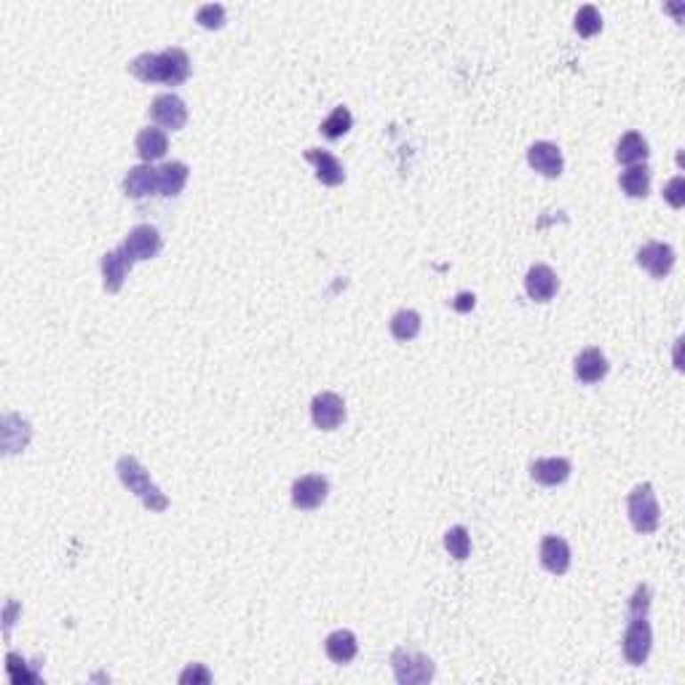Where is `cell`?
Instances as JSON below:
<instances>
[{
  "mask_svg": "<svg viewBox=\"0 0 685 685\" xmlns=\"http://www.w3.org/2000/svg\"><path fill=\"white\" fill-rule=\"evenodd\" d=\"M650 610V589L640 584L629 600V626L624 632V656L632 666H642L653 648V629L648 621Z\"/></svg>",
  "mask_w": 685,
  "mask_h": 685,
  "instance_id": "1",
  "label": "cell"
},
{
  "mask_svg": "<svg viewBox=\"0 0 685 685\" xmlns=\"http://www.w3.org/2000/svg\"><path fill=\"white\" fill-rule=\"evenodd\" d=\"M129 73L142 84L180 86L190 76V60L182 49H166L161 54H140L129 62Z\"/></svg>",
  "mask_w": 685,
  "mask_h": 685,
  "instance_id": "2",
  "label": "cell"
},
{
  "mask_svg": "<svg viewBox=\"0 0 685 685\" xmlns=\"http://www.w3.org/2000/svg\"><path fill=\"white\" fill-rule=\"evenodd\" d=\"M116 471H118L121 482L129 488V493H134L145 504V509H150V512H166L169 509V498L158 490V485L150 480L148 469L134 455L118 458Z\"/></svg>",
  "mask_w": 685,
  "mask_h": 685,
  "instance_id": "3",
  "label": "cell"
},
{
  "mask_svg": "<svg viewBox=\"0 0 685 685\" xmlns=\"http://www.w3.org/2000/svg\"><path fill=\"white\" fill-rule=\"evenodd\" d=\"M626 509H629V522L632 528L640 533V536H650L658 530L661 525V509H658V501H656V493H653V485L650 482H642L637 485L629 498H626Z\"/></svg>",
  "mask_w": 685,
  "mask_h": 685,
  "instance_id": "4",
  "label": "cell"
},
{
  "mask_svg": "<svg viewBox=\"0 0 685 685\" xmlns=\"http://www.w3.org/2000/svg\"><path fill=\"white\" fill-rule=\"evenodd\" d=\"M391 666H394L397 682L402 685H418L434 677V661L413 648H397L391 653Z\"/></svg>",
  "mask_w": 685,
  "mask_h": 685,
  "instance_id": "5",
  "label": "cell"
},
{
  "mask_svg": "<svg viewBox=\"0 0 685 685\" xmlns=\"http://www.w3.org/2000/svg\"><path fill=\"white\" fill-rule=\"evenodd\" d=\"M310 418L313 426L321 431H334L342 421H346V402L334 391H321L310 402Z\"/></svg>",
  "mask_w": 685,
  "mask_h": 685,
  "instance_id": "6",
  "label": "cell"
},
{
  "mask_svg": "<svg viewBox=\"0 0 685 685\" xmlns=\"http://www.w3.org/2000/svg\"><path fill=\"white\" fill-rule=\"evenodd\" d=\"M121 249L126 252V257L132 262H140V260H150L161 252V233L153 228V225H137L129 230V236L124 238Z\"/></svg>",
  "mask_w": 685,
  "mask_h": 685,
  "instance_id": "7",
  "label": "cell"
},
{
  "mask_svg": "<svg viewBox=\"0 0 685 685\" xmlns=\"http://www.w3.org/2000/svg\"><path fill=\"white\" fill-rule=\"evenodd\" d=\"M329 496V482L321 474H305L292 485V504L302 512L318 509Z\"/></svg>",
  "mask_w": 685,
  "mask_h": 685,
  "instance_id": "8",
  "label": "cell"
},
{
  "mask_svg": "<svg viewBox=\"0 0 685 685\" xmlns=\"http://www.w3.org/2000/svg\"><path fill=\"white\" fill-rule=\"evenodd\" d=\"M150 116L158 126L180 132L188 124V108L177 94H158L150 105Z\"/></svg>",
  "mask_w": 685,
  "mask_h": 685,
  "instance_id": "9",
  "label": "cell"
},
{
  "mask_svg": "<svg viewBox=\"0 0 685 685\" xmlns=\"http://www.w3.org/2000/svg\"><path fill=\"white\" fill-rule=\"evenodd\" d=\"M637 265L645 268L653 278H664L674 268V249L661 241H648L637 252Z\"/></svg>",
  "mask_w": 685,
  "mask_h": 685,
  "instance_id": "10",
  "label": "cell"
},
{
  "mask_svg": "<svg viewBox=\"0 0 685 685\" xmlns=\"http://www.w3.org/2000/svg\"><path fill=\"white\" fill-rule=\"evenodd\" d=\"M557 289H560V278H557V273L549 265H544V262L530 265V270L525 276V292H528L530 300L549 302L557 294Z\"/></svg>",
  "mask_w": 685,
  "mask_h": 685,
  "instance_id": "11",
  "label": "cell"
},
{
  "mask_svg": "<svg viewBox=\"0 0 685 685\" xmlns=\"http://www.w3.org/2000/svg\"><path fill=\"white\" fill-rule=\"evenodd\" d=\"M528 164H530L538 174H544V177H549V180L560 177L562 169H565L562 150H560L554 142H533V145L528 148Z\"/></svg>",
  "mask_w": 685,
  "mask_h": 685,
  "instance_id": "12",
  "label": "cell"
},
{
  "mask_svg": "<svg viewBox=\"0 0 685 685\" xmlns=\"http://www.w3.org/2000/svg\"><path fill=\"white\" fill-rule=\"evenodd\" d=\"M129 270H132V260L126 257V252L121 246L113 249V252H105L102 254V284H105V292H110V294L121 292Z\"/></svg>",
  "mask_w": 685,
  "mask_h": 685,
  "instance_id": "13",
  "label": "cell"
},
{
  "mask_svg": "<svg viewBox=\"0 0 685 685\" xmlns=\"http://www.w3.org/2000/svg\"><path fill=\"white\" fill-rule=\"evenodd\" d=\"M538 557H541V565H544L549 573H554V576H565L568 568H570V546H568V541L560 538V536H546V538L541 541Z\"/></svg>",
  "mask_w": 685,
  "mask_h": 685,
  "instance_id": "14",
  "label": "cell"
},
{
  "mask_svg": "<svg viewBox=\"0 0 685 685\" xmlns=\"http://www.w3.org/2000/svg\"><path fill=\"white\" fill-rule=\"evenodd\" d=\"M305 161H310V164L316 166V180H318L321 185L334 188V185H342V180H346L342 164H340L332 153H326V150L308 148V150H305Z\"/></svg>",
  "mask_w": 685,
  "mask_h": 685,
  "instance_id": "15",
  "label": "cell"
},
{
  "mask_svg": "<svg viewBox=\"0 0 685 685\" xmlns=\"http://www.w3.org/2000/svg\"><path fill=\"white\" fill-rule=\"evenodd\" d=\"M124 193L129 198H145L158 193V169H153L150 164L132 166L129 174L124 177Z\"/></svg>",
  "mask_w": 685,
  "mask_h": 685,
  "instance_id": "16",
  "label": "cell"
},
{
  "mask_svg": "<svg viewBox=\"0 0 685 685\" xmlns=\"http://www.w3.org/2000/svg\"><path fill=\"white\" fill-rule=\"evenodd\" d=\"M608 370H610V365H608V359H605V354H602L600 349H586V351H581V354L576 357V367H573L576 378H578L581 383H586V386L600 383V381L608 375Z\"/></svg>",
  "mask_w": 685,
  "mask_h": 685,
  "instance_id": "17",
  "label": "cell"
},
{
  "mask_svg": "<svg viewBox=\"0 0 685 685\" xmlns=\"http://www.w3.org/2000/svg\"><path fill=\"white\" fill-rule=\"evenodd\" d=\"M570 471H573V466H570L568 458H538V461L530 463V477L538 485H546V488L568 482Z\"/></svg>",
  "mask_w": 685,
  "mask_h": 685,
  "instance_id": "18",
  "label": "cell"
},
{
  "mask_svg": "<svg viewBox=\"0 0 685 685\" xmlns=\"http://www.w3.org/2000/svg\"><path fill=\"white\" fill-rule=\"evenodd\" d=\"M324 650H326L329 661H334V664H351L357 658V653H359L357 634L349 632V629H337V632L326 634Z\"/></svg>",
  "mask_w": 685,
  "mask_h": 685,
  "instance_id": "19",
  "label": "cell"
},
{
  "mask_svg": "<svg viewBox=\"0 0 685 685\" xmlns=\"http://www.w3.org/2000/svg\"><path fill=\"white\" fill-rule=\"evenodd\" d=\"M169 150V140H166V132L164 129H156V126H148L137 134V153L145 164L150 161H158L164 158Z\"/></svg>",
  "mask_w": 685,
  "mask_h": 685,
  "instance_id": "20",
  "label": "cell"
},
{
  "mask_svg": "<svg viewBox=\"0 0 685 685\" xmlns=\"http://www.w3.org/2000/svg\"><path fill=\"white\" fill-rule=\"evenodd\" d=\"M188 174H190V169L182 161H172V164L158 166V196H166V198L180 196L185 182H188Z\"/></svg>",
  "mask_w": 685,
  "mask_h": 685,
  "instance_id": "21",
  "label": "cell"
},
{
  "mask_svg": "<svg viewBox=\"0 0 685 685\" xmlns=\"http://www.w3.org/2000/svg\"><path fill=\"white\" fill-rule=\"evenodd\" d=\"M648 142L642 140V134H637V132H626L621 140H618V145H616V161L618 164H629V166H634V164H645V158H648Z\"/></svg>",
  "mask_w": 685,
  "mask_h": 685,
  "instance_id": "22",
  "label": "cell"
},
{
  "mask_svg": "<svg viewBox=\"0 0 685 685\" xmlns=\"http://www.w3.org/2000/svg\"><path fill=\"white\" fill-rule=\"evenodd\" d=\"M618 185L629 198H645L650 190V169L645 164H634L626 172H621Z\"/></svg>",
  "mask_w": 685,
  "mask_h": 685,
  "instance_id": "23",
  "label": "cell"
},
{
  "mask_svg": "<svg viewBox=\"0 0 685 685\" xmlns=\"http://www.w3.org/2000/svg\"><path fill=\"white\" fill-rule=\"evenodd\" d=\"M421 326H423L421 313H418V310H410V308H402V310L394 313V318H391V334H394L397 340H402V342L415 340V337L421 334Z\"/></svg>",
  "mask_w": 685,
  "mask_h": 685,
  "instance_id": "24",
  "label": "cell"
},
{
  "mask_svg": "<svg viewBox=\"0 0 685 685\" xmlns=\"http://www.w3.org/2000/svg\"><path fill=\"white\" fill-rule=\"evenodd\" d=\"M351 126H354L351 110L340 105V108H334V110L321 121V134H324L326 140H340L342 134L351 132Z\"/></svg>",
  "mask_w": 685,
  "mask_h": 685,
  "instance_id": "25",
  "label": "cell"
},
{
  "mask_svg": "<svg viewBox=\"0 0 685 685\" xmlns=\"http://www.w3.org/2000/svg\"><path fill=\"white\" fill-rule=\"evenodd\" d=\"M445 549L450 552V557H455L458 562L469 560L471 554V538H469V530L463 525H455L445 533Z\"/></svg>",
  "mask_w": 685,
  "mask_h": 685,
  "instance_id": "26",
  "label": "cell"
},
{
  "mask_svg": "<svg viewBox=\"0 0 685 685\" xmlns=\"http://www.w3.org/2000/svg\"><path fill=\"white\" fill-rule=\"evenodd\" d=\"M600 30H602V17H600L597 6H592V4L581 6L578 14H576V33H578L581 38H592V36H597Z\"/></svg>",
  "mask_w": 685,
  "mask_h": 685,
  "instance_id": "27",
  "label": "cell"
},
{
  "mask_svg": "<svg viewBox=\"0 0 685 685\" xmlns=\"http://www.w3.org/2000/svg\"><path fill=\"white\" fill-rule=\"evenodd\" d=\"M196 22L204 28V30H220L225 25V6L220 4H206L196 12Z\"/></svg>",
  "mask_w": 685,
  "mask_h": 685,
  "instance_id": "28",
  "label": "cell"
},
{
  "mask_svg": "<svg viewBox=\"0 0 685 685\" xmlns=\"http://www.w3.org/2000/svg\"><path fill=\"white\" fill-rule=\"evenodd\" d=\"M664 198L674 206V209H680L682 204H685V180L677 174V177H672L669 182H666V188H664Z\"/></svg>",
  "mask_w": 685,
  "mask_h": 685,
  "instance_id": "29",
  "label": "cell"
},
{
  "mask_svg": "<svg viewBox=\"0 0 685 685\" xmlns=\"http://www.w3.org/2000/svg\"><path fill=\"white\" fill-rule=\"evenodd\" d=\"M180 682L188 685V682H212V672L204 666V664H190L182 674H180Z\"/></svg>",
  "mask_w": 685,
  "mask_h": 685,
  "instance_id": "30",
  "label": "cell"
},
{
  "mask_svg": "<svg viewBox=\"0 0 685 685\" xmlns=\"http://www.w3.org/2000/svg\"><path fill=\"white\" fill-rule=\"evenodd\" d=\"M474 302H477V297H474V294L461 292V294L453 300V308H455V310H461V313H466V310H471V308H474Z\"/></svg>",
  "mask_w": 685,
  "mask_h": 685,
  "instance_id": "31",
  "label": "cell"
}]
</instances>
